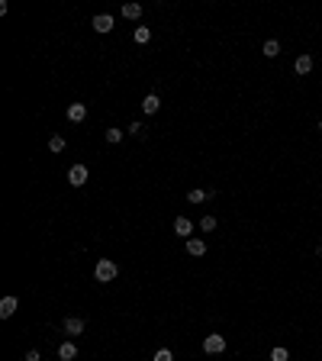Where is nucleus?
<instances>
[{
	"mask_svg": "<svg viewBox=\"0 0 322 361\" xmlns=\"http://www.w3.org/2000/svg\"><path fill=\"white\" fill-rule=\"evenodd\" d=\"M187 200H190V203H203V200H210V190H200V187H194V190L187 194Z\"/></svg>",
	"mask_w": 322,
	"mask_h": 361,
	"instance_id": "16",
	"label": "nucleus"
},
{
	"mask_svg": "<svg viewBox=\"0 0 322 361\" xmlns=\"http://www.w3.org/2000/svg\"><path fill=\"white\" fill-rule=\"evenodd\" d=\"M132 39H135V42H139V45H145V42H148V39H152V29H148V26H135V32H132Z\"/></svg>",
	"mask_w": 322,
	"mask_h": 361,
	"instance_id": "15",
	"label": "nucleus"
},
{
	"mask_svg": "<svg viewBox=\"0 0 322 361\" xmlns=\"http://www.w3.org/2000/svg\"><path fill=\"white\" fill-rule=\"evenodd\" d=\"M293 71H297L300 78H306V74L313 71V55H306V52H303V55H300L297 61H293Z\"/></svg>",
	"mask_w": 322,
	"mask_h": 361,
	"instance_id": "6",
	"label": "nucleus"
},
{
	"mask_svg": "<svg viewBox=\"0 0 322 361\" xmlns=\"http://www.w3.org/2000/svg\"><path fill=\"white\" fill-rule=\"evenodd\" d=\"M26 361H42V355H39L36 349H29V352H26Z\"/></svg>",
	"mask_w": 322,
	"mask_h": 361,
	"instance_id": "23",
	"label": "nucleus"
},
{
	"mask_svg": "<svg viewBox=\"0 0 322 361\" xmlns=\"http://www.w3.org/2000/svg\"><path fill=\"white\" fill-rule=\"evenodd\" d=\"M16 306H19L16 297H3V300H0V316H3V319H10L13 313H16Z\"/></svg>",
	"mask_w": 322,
	"mask_h": 361,
	"instance_id": "9",
	"label": "nucleus"
},
{
	"mask_svg": "<svg viewBox=\"0 0 322 361\" xmlns=\"http://www.w3.org/2000/svg\"><path fill=\"white\" fill-rule=\"evenodd\" d=\"M142 110H145L148 117H152V113H158L161 110V97H158V94H148V97L142 100Z\"/></svg>",
	"mask_w": 322,
	"mask_h": 361,
	"instance_id": "12",
	"label": "nucleus"
},
{
	"mask_svg": "<svg viewBox=\"0 0 322 361\" xmlns=\"http://www.w3.org/2000/svg\"><path fill=\"white\" fill-rule=\"evenodd\" d=\"M122 16L126 19H139L142 16V3H122Z\"/></svg>",
	"mask_w": 322,
	"mask_h": 361,
	"instance_id": "13",
	"label": "nucleus"
},
{
	"mask_svg": "<svg viewBox=\"0 0 322 361\" xmlns=\"http://www.w3.org/2000/svg\"><path fill=\"white\" fill-rule=\"evenodd\" d=\"M290 358V352L284 349V345H277V349H271V361H287Z\"/></svg>",
	"mask_w": 322,
	"mask_h": 361,
	"instance_id": "18",
	"label": "nucleus"
},
{
	"mask_svg": "<svg viewBox=\"0 0 322 361\" xmlns=\"http://www.w3.org/2000/svg\"><path fill=\"white\" fill-rule=\"evenodd\" d=\"M116 26V19L109 16V13H100V16H94V29L100 32V36H104V32H109Z\"/></svg>",
	"mask_w": 322,
	"mask_h": 361,
	"instance_id": "5",
	"label": "nucleus"
},
{
	"mask_svg": "<svg viewBox=\"0 0 322 361\" xmlns=\"http://www.w3.org/2000/svg\"><path fill=\"white\" fill-rule=\"evenodd\" d=\"M49 152H65V139L61 135H52L49 139Z\"/></svg>",
	"mask_w": 322,
	"mask_h": 361,
	"instance_id": "19",
	"label": "nucleus"
},
{
	"mask_svg": "<svg viewBox=\"0 0 322 361\" xmlns=\"http://www.w3.org/2000/svg\"><path fill=\"white\" fill-rule=\"evenodd\" d=\"M116 274H119V268H116L113 258H100L97 268H94V281H97V284H109V281H116Z\"/></svg>",
	"mask_w": 322,
	"mask_h": 361,
	"instance_id": "1",
	"label": "nucleus"
},
{
	"mask_svg": "<svg viewBox=\"0 0 322 361\" xmlns=\"http://www.w3.org/2000/svg\"><path fill=\"white\" fill-rule=\"evenodd\" d=\"M174 236H181V239H194V223H190L187 216H177V220H174Z\"/></svg>",
	"mask_w": 322,
	"mask_h": 361,
	"instance_id": "4",
	"label": "nucleus"
},
{
	"mask_svg": "<svg viewBox=\"0 0 322 361\" xmlns=\"http://www.w3.org/2000/svg\"><path fill=\"white\" fill-rule=\"evenodd\" d=\"M87 178H91L87 165H71V168H68V184H71V187H84Z\"/></svg>",
	"mask_w": 322,
	"mask_h": 361,
	"instance_id": "3",
	"label": "nucleus"
},
{
	"mask_svg": "<svg viewBox=\"0 0 322 361\" xmlns=\"http://www.w3.org/2000/svg\"><path fill=\"white\" fill-rule=\"evenodd\" d=\"M319 132H322V120H319Z\"/></svg>",
	"mask_w": 322,
	"mask_h": 361,
	"instance_id": "24",
	"label": "nucleus"
},
{
	"mask_svg": "<svg viewBox=\"0 0 322 361\" xmlns=\"http://www.w3.org/2000/svg\"><path fill=\"white\" fill-rule=\"evenodd\" d=\"M65 117L71 120V122H84V120H87V107H84V104H71V107L65 110Z\"/></svg>",
	"mask_w": 322,
	"mask_h": 361,
	"instance_id": "7",
	"label": "nucleus"
},
{
	"mask_svg": "<svg viewBox=\"0 0 322 361\" xmlns=\"http://www.w3.org/2000/svg\"><path fill=\"white\" fill-rule=\"evenodd\" d=\"M107 142H109V145H116V142H122V129L109 126V129H107Z\"/></svg>",
	"mask_w": 322,
	"mask_h": 361,
	"instance_id": "17",
	"label": "nucleus"
},
{
	"mask_svg": "<svg viewBox=\"0 0 322 361\" xmlns=\"http://www.w3.org/2000/svg\"><path fill=\"white\" fill-rule=\"evenodd\" d=\"M65 332L68 336H81V332H84V319L81 316H68L65 319Z\"/></svg>",
	"mask_w": 322,
	"mask_h": 361,
	"instance_id": "8",
	"label": "nucleus"
},
{
	"mask_svg": "<svg viewBox=\"0 0 322 361\" xmlns=\"http://www.w3.org/2000/svg\"><path fill=\"white\" fill-rule=\"evenodd\" d=\"M261 52H264V58H277L280 55V42H277V39H268Z\"/></svg>",
	"mask_w": 322,
	"mask_h": 361,
	"instance_id": "14",
	"label": "nucleus"
},
{
	"mask_svg": "<svg viewBox=\"0 0 322 361\" xmlns=\"http://www.w3.org/2000/svg\"><path fill=\"white\" fill-rule=\"evenodd\" d=\"M58 358L61 361H74V358H78V345H74V342H61L58 345Z\"/></svg>",
	"mask_w": 322,
	"mask_h": 361,
	"instance_id": "10",
	"label": "nucleus"
},
{
	"mask_svg": "<svg viewBox=\"0 0 322 361\" xmlns=\"http://www.w3.org/2000/svg\"><path fill=\"white\" fill-rule=\"evenodd\" d=\"M200 229H203V233H213V229H216V216H203V220H200Z\"/></svg>",
	"mask_w": 322,
	"mask_h": 361,
	"instance_id": "21",
	"label": "nucleus"
},
{
	"mask_svg": "<svg viewBox=\"0 0 322 361\" xmlns=\"http://www.w3.org/2000/svg\"><path fill=\"white\" fill-rule=\"evenodd\" d=\"M152 361H174V352H171V349H158Z\"/></svg>",
	"mask_w": 322,
	"mask_h": 361,
	"instance_id": "22",
	"label": "nucleus"
},
{
	"mask_svg": "<svg viewBox=\"0 0 322 361\" xmlns=\"http://www.w3.org/2000/svg\"><path fill=\"white\" fill-rule=\"evenodd\" d=\"M203 352H207V355H222V352H225V336L210 332V336L203 339Z\"/></svg>",
	"mask_w": 322,
	"mask_h": 361,
	"instance_id": "2",
	"label": "nucleus"
},
{
	"mask_svg": "<svg viewBox=\"0 0 322 361\" xmlns=\"http://www.w3.org/2000/svg\"><path fill=\"white\" fill-rule=\"evenodd\" d=\"M129 135H135V139H145V126H142V122H129Z\"/></svg>",
	"mask_w": 322,
	"mask_h": 361,
	"instance_id": "20",
	"label": "nucleus"
},
{
	"mask_svg": "<svg viewBox=\"0 0 322 361\" xmlns=\"http://www.w3.org/2000/svg\"><path fill=\"white\" fill-rule=\"evenodd\" d=\"M187 255L203 258V255H207V242H203V239H187Z\"/></svg>",
	"mask_w": 322,
	"mask_h": 361,
	"instance_id": "11",
	"label": "nucleus"
}]
</instances>
